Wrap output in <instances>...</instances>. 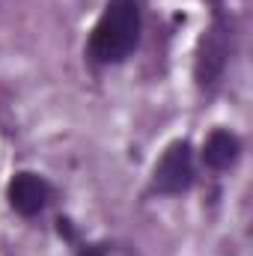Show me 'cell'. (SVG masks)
Masks as SVG:
<instances>
[{"label":"cell","mask_w":253,"mask_h":256,"mask_svg":"<svg viewBox=\"0 0 253 256\" xmlns=\"http://www.w3.org/2000/svg\"><path fill=\"white\" fill-rule=\"evenodd\" d=\"M140 39V9L134 0H110L90 36V57L96 63H122Z\"/></svg>","instance_id":"cell-1"},{"label":"cell","mask_w":253,"mask_h":256,"mask_svg":"<svg viewBox=\"0 0 253 256\" xmlns=\"http://www.w3.org/2000/svg\"><path fill=\"white\" fill-rule=\"evenodd\" d=\"M230 45H232V36H230V24L224 18H218L208 33L200 39V51H196V66H194V74L200 80V86H208L220 78L224 66L230 60Z\"/></svg>","instance_id":"cell-2"},{"label":"cell","mask_w":253,"mask_h":256,"mask_svg":"<svg viewBox=\"0 0 253 256\" xmlns=\"http://www.w3.org/2000/svg\"><path fill=\"white\" fill-rule=\"evenodd\" d=\"M194 185V161H190V146L185 140L173 143L164 158L155 167V191L161 194H182Z\"/></svg>","instance_id":"cell-3"},{"label":"cell","mask_w":253,"mask_h":256,"mask_svg":"<svg viewBox=\"0 0 253 256\" xmlns=\"http://www.w3.org/2000/svg\"><path fill=\"white\" fill-rule=\"evenodd\" d=\"M48 194H51V188H48V182L42 176H36V173H18L9 182V206L18 214L33 218V214H39L45 208Z\"/></svg>","instance_id":"cell-4"},{"label":"cell","mask_w":253,"mask_h":256,"mask_svg":"<svg viewBox=\"0 0 253 256\" xmlns=\"http://www.w3.org/2000/svg\"><path fill=\"white\" fill-rule=\"evenodd\" d=\"M238 158V137L230 131H214L202 146V161L212 170H226Z\"/></svg>","instance_id":"cell-5"},{"label":"cell","mask_w":253,"mask_h":256,"mask_svg":"<svg viewBox=\"0 0 253 256\" xmlns=\"http://www.w3.org/2000/svg\"><path fill=\"white\" fill-rule=\"evenodd\" d=\"M212 3H220V0H212Z\"/></svg>","instance_id":"cell-6"}]
</instances>
